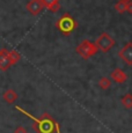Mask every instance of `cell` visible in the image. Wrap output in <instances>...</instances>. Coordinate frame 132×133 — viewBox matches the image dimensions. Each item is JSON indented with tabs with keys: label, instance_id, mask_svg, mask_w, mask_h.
Returning <instances> with one entry per match:
<instances>
[{
	"label": "cell",
	"instance_id": "9",
	"mask_svg": "<svg viewBox=\"0 0 132 133\" xmlns=\"http://www.w3.org/2000/svg\"><path fill=\"white\" fill-rule=\"evenodd\" d=\"M2 97H4V99L8 104H12L17 99V94L15 93L13 89H7V90L2 94Z\"/></svg>",
	"mask_w": 132,
	"mask_h": 133
},
{
	"label": "cell",
	"instance_id": "11",
	"mask_svg": "<svg viewBox=\"0 0 132 133\" xmlns=\"http://www.w3.org/2000/svg\"><path fill=\"white\" fill-rule=\"evenodd\" d=\"M115 9L118 13H121V14L128 12V2H124V1H122V0H119L117 4L115 5Z\"/></svg>",
	"mask_w": 132,
	"mask_h": 133
},
{
	"label": "cell",
	"instance_id": "15",
	"mask_svg": "<svg viewBox=\"0 0 132 133\" xmlns=\"http://www.w3.org/2000/svg\"><path fill=\"white\" fill-rule=\"evenodd\" d=\"M14 133H27V131L23 126H17L16 129L14 130Z\"/></svg>",
	"mask_w": 132,
	"mask_h": 133
},
{
	"label": "cell",
	"instance_id": "8",
	"mask_svg": "<svg viewBox=\"0 0 132 133\" xmlns=\"http://www.w3.org/2000/svg\"><path fill=\"white\" fill-rule=\"evenodd\" d=\"M110 78L113 79L114 81H116L117 83H124L126 80H128V75H126V73L124 72L123 70L118 68V67L115 68V70L110 73Z\"/></svg>",
	"mask_w": 132,
	"mask_h": 133
},
{
	"label": "cell",
	"instance_id": "17",
	"mask_svg": "<svg viewBox=\"0 0 132 133\" xmlns=\"http://www.w3.org/2000/svg\"><path fill=\"white\" fill-rule=\"evenodd\" d=\"M122 1H124V2H130V1H132V0H122Z\"/></svg>",
	"mask_w": 132,
	"mask_h": 133
},
{
	"label": "cell",
	"instance_id": "18",
	"mask_svg": "<svg viewBox=\"0 0 132 133\" xmlns=\"http://www.w3.org/2000/svg\"><path fill=\"white\" fill-rule=\"evenodd\" d=\"M57 133H60V132H59V127H58V129H57Z\"/></svg>",
	"mask_w": 132,
	"mask_h": 133
},
{
	"label": "cell",
	"instance_id": "1",
	"mask_svg": "<svg viewBox=\"0 0 132 133\" xmlns=\"http://www.w3.org/2000/svg\"><path fill=\"white\" fill-rule=\"evenodd\" d=\"M30 117L34 119L32 129H34V131L36 133H55L58 127H59V125L55 122V119L48 114H43L39 118H35L32 116Z\"/></svg>",
	"mask_w": 132,
	"mask_h": 133
},
{
	"label": "cell",
	"instance_id": "16",
	"mask_svg": "<svg viewBox=\"0 0 132 133\" xmlns=\"http://www.w3.org/2000/svg\"><path fill=\"white\" fill-rule=\"evenodd\" d=\"M128 12L130 13V14H132V1L128 2Z\"/></svg>",
	"mask_w": 132,
	"mask_h": 133
},
{
	"label": "cell",
	"instance_id": "2",
	"mask_svg": "<svg viewBox=\"0 0 132 133\" xmlns=\"http://www.w3.org/2000/svg\"><path fill=\"white\" fill-rule=\"evenodd\" d=\"M56 27L58 30L63 32L64 35L68 36L70 34H72L75 29L78 28V22L75 21V19L68 13L63 14L59 19L56 21Z\"/></svg>",
	"mask_w": 132,
	"mask_h": 133
},
{
	"label": "cell",
	"instance_id": "13",
	"mask_svg": "<svg viewBox=\"0 0 132 133\" xmlns=\"http://www.w3.org/2000/svg\"><path fill=\"white\" fill-rule=\"evenodd\" d=\"M9 59H11L12 65H15L17 61L21 59V56H20V53L17 52L16 50H12L11 52H9Z\"/></svg>",
	"mask_w": 132,
	"mask_h": 133
},
{
	"label": "cell",
	"instance_id": "5",
	"mask_svg": "<svg viewBox=\"0 0 132 133\" xmlns=\"http://www.w3.org/2000/svg\"><path fill=\"white\" fill-rule=\"evenodd\" d=\"M118 57L121 58L126 65H132V42H129L118 51Z\"/></svg>",
	"mask_w": 132,
	"mask_h": 133
},
{
	"label": "cell",
	"instance_id": "14",
	"mask_svg": "<svg viewBox=\"0 0 132 133\" xmlns=\"http://www.w3.org/2000/svg\"><path fill=\"white\" fill-rule=\"evenodd\" d=\"M41 1L44 4L45 8H48V7H50L52 4H56V2H59V0H41Z\"/></svg>",
	"mask_w": 132,
	"mask_h": 133
},
{
	"label": "cell",
	"instance_id": "7",
	"mask_svg": "<svg viewBox=\"0 0 132 133\" xmlns=\"http://www.w3.org/2000/svg\"><path fill=\"white\" fill-rule=\"evenodd\" d=\"M11 59H9V51L6 48L0 50V70L7 71L11 66Z\"/></svg>",
	"mask_w": 132,
	"mask_h": 133
},
{
	"label": "cell",
	"instance_id": "12",
	"mask_svg": "<svg viewBox=\"0 0 132 133\" xmlns=\"http://www.w3.org/2000/svg\"><path fill=\"white\" fill-rule=\"evenodd\" d=\"M98 86H100L101 89H103V90H107V89L110 88L111 80L109 78H101L100 81H98Z\"/></svg>",
	"mask_w": 132,
	"mask_h": 133
},
{
	"label": "cell",
	"instance_id": "4",
	"mask_svg": "<svg viewBox=\"0 0 132 133\" xmlns=\"http://www.w3.org/2000/svg\"><path fill=\"white\" fill-rule=\"evenodd\" d=\"M116 42L108 32H102L95 41V45L96 48L100 51H102L103 53H107L113 46H115Z\"/></svg>",
	"mask_w": 132,
	"mask_h": 133
},
{
	"label": "cell",
	"instance_id": "6",
	"mask_svg": "<svg viewBox=\"0 0 132 133\" xmlns=\"http://www.w3.org/2000/svg\"><path fill=\"white\" fill-rule=\"evenodd\" d=\"M26 8L31 15L36 16V15H38L39 13L45 8V6L41 0H30V1L27 4Z\"/></svg>",
	"mask_w": 132,
	"mask_h": 133
},
{
	"label": "cell",
	"instance_id": "10",
	"mask_svg": "<svg viewBox=\"0 0 132 133\" xmlns=\"http://www.w3.org/2000/svg\"><path fill=\"white\" fill-rule=\"evenodd\" d=\"M121 102L126 109H130L132 107V95L131 94H125V95L122 97Z\"/></svg>",
	"mask_w": 132,
	"mask_h": 133
},
{
	"label": "cell",
	"instance_id": "3",
	"mask_svg": "<svg viewBox=\"0 0 132 133\" xmlns=\"http://www.w3.org/2000/svg\"><path fill=\"white\" fill-rule=\"evenodd\" d=\"M75 51H77V53L82 59H89L90 57L96 55L98 49L96 48L95 43L90 42V41H88V39H83L82 42L75 48Z\"/></svg>",
	"mask_w": 132,
	"mask_h": 133
}]
</instances>
